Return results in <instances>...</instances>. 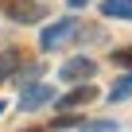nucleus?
Returning a JSON list of instances; mask_svg holds the SVG:
<instances>
[{
	"mask_svg": "<svg viewBox=\"0 0 132 132\" xmlns=\"http://www.w3.org/2000/svg\"><path fill=\"white\" fill-rule=\"evenodd\" d=\"M74 31H78V20H58V23H51V27L39 35V47H43V51H54V47H62L66 39H70Z\"/></svg>",
	"mask_w": 132,
	"mask_h": 132,
	"instance_id": "nucleus-1",
	"label": "nucleus"
},
{
	"mask_svg": "<svg viewBox=\"0 0 132 132\" xmlns=\"http://www.w3.org/2000/svg\"><path fill=\"white\" fill-rule=\"evenodd\" d=\"M0 8H4L16 23H35L43 16V8L35 4V0H0Z\"/></svg>",
	"mask_w": 132,
	"mask_h": 132,
	"instance_id": "nucleus-2",
	"label": "nucleus"
},
{
	"mask_svg": "<svg viewBox=\"0 0 132 132\" xmlns=\"http://www.w3.org/2000/svg\"><path fill=\"white\" fill-rule=\"evenodd\" d=\"M58 74H62V82H86V78L97 74V62H93V58H70Z\"/></svg>",
	"mask_w": 132,
	"mask_h": 132,
	"instance_id": "nucleus-3",
	"label": "nucleus"
},
{
	"mask_svg": "<svg viewBox=\"0 0 132 132\" xmlns=\"http://www.w3.org/2000/svg\"><path fill=\"white\" fill-rule=\"evenodd\" d=\"M97 97V89L93 86H78V89H70L66 97H58V109H74V105H89Z\"/></svg>",
	"mask_w": 132,
	"mask_h": 132,
	"instance_id": "nucleus-4",
	"label": "nucleus"
},
{
	"mask_svg": "<svg viewBox=\"0 0 132 132\" xmlns=\"http://www.w3.org/2000/svg\"><path fill=\"white\" fill-rule=\"evenodd\" d=\"M101 16H109V20H132V0H101Z\"/></svg>",
	"mask_w": 132,
	"mask_h": 132,
	"instance_id": "nucleus-5",
	"label": "nucleus"
},
{
	"mask_svg": "<svg viewBox=\"0 0 132 132\" xmlns=\"http://www.w3.org/2000/svg\"><path fill=\"white\" fill-rule=\"evenodd\" d=\"M51 97H54V89H51V86H35V89H27V93H23L20 109H35V105H47Z\"/></svg>",
	"mask_w": 132,
	"mask_h": 132,
	"instance_id": "nucleus-6",
	"label": "nucleus"
},
{
	"mask_svg": "<svg viewBox=\"0 0 132 132\" xmlns=\"http://www.w3.org/2000/svg\"><path fill=\"white\" fill-rule=\"evenodd\" d=\"M20 70V51H0V82H8Z\"/></svg>",
	"mask_w": 132,
	"mask_h": 132,
	"instance_id": "nucleus-7",
	"label": "nucleus"
},
{
	"mask_svg": "<svg viewBox=\"0 0 132 132\" xmlns=\"http://www.w3.org/2000/svg\"><path fill=\"white\" fill-rule=\"evenodd\" d=\"M124 97H132V74H124V78H120V86H113V89H109V101H124Z\"/></svg>",
	"mask_w": 132,
	"mask_h": 132,
	"instance_id": "nucleus-8",
	"label": "nucleus"
},
{
	"mask_svg": "<svg viewBox=\"0 0 132 132\" xmlns=\"http://www.w3.org/2000/svg\"><path fill=\"white\" fill-rule=\"evenodd\" d=\"M113 62H117V66H128V70H132V47H120V51H113Z\"/></svg>",
	"mask_w": 132,
	"mask_h": 132,
	"instance_id": "nucleus-9",
	"label": "nucleus"
},
{
	"mask_svg": "<svg viewBox=\"0 0 132 132\" xmlns=\"http://www.w3.org/2000/svg\"><path fill=\"white\" fill-rule=\"evenodd\" d=\"M86 132H117V124H86Z\"/></svg>",
	"mask_w": 132,
	"mask_h": 132,
	"instance_id": "nucleus-10",
	"label": "nucleus"
},
{
	"mask_svg": "<svg viewBox=\"0 0 132 132\" xmlns=\"http://www.w3.org/2000/svg\"><path fill=\"white\" fill-rule=\"evenodd\" d=\"M70 124H78V117H58L54 120V128H70Z\"/></svg>",
	"mask_w": 132,
	"mask_h": 132,
	"instance_id": "nucleus-11",
	"label": "nucleus"
},
{
	"mask_svg": "<svg viewBox=\"0 0 132 132\" xmlns=\"http://www.w3.org/2000/svg\"><path fill=\"white\" fill-rule=\"evenodd\" d=\"M27 132H39V128H27Z\"/></svg>",
	"mask_w": 132,
	"mask_h": 132,
	"instance_id": "nucleus-12",
	"label": "nucleus"
}]
</instances>
